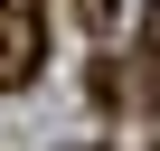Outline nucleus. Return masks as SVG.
Instances as JSON below:
<instances>
[{
    "label": "nucleus",
    "mask_w": 160,
    "mask_h": 151,
    "mask_svg": "<svg viewBox=\"0 0 160 151\" xmlns=\"http://www.w3.org/2000/svg\"><path fill=\"white\" fill-rule=\"evenodd\" d=\"M38 66H47V10L38 0H0V95L38 85Z\"/></svg>",
    "instance_id": "f257e3e1"
},
{
    "label": "nucleus",
    "mask_w": 160,
    "mask_h": 151,
    "mask_svg": "<svg viewBox=\"0 0 160 151\" xmlns=\"http://www.w3.org/2000/svg\"><path fill=\"white\" fill-rule=\"evenodd\" d=\"M75 19H85V29H94V38H104V29H113V19H122V0H75Z\"/></svg>",
    "instance_id": "f03ea898"
},
{
    "label": "nucleus",
    "mask_w": 160,
    "mask_h": 151,
    "mask_svg": "<svg viewBox=\"0 0 160 151\" xmlns=\"http://www.w3.org/2000/svg\"><path fill=\"white\" fill-rule=\"evenodd\" d=\"M141 57L160 66V0H141Z\"/></svg>",
    "instance_id": "7ed1b4c3"
},
{
    "label": "nucleus",
    "mask_w": 160,
    "mask_h": 151,
    "mask_svg": "<svg viewBox=\"0 0 160 151\" xmlns=\"http://www.w3.org/2000/svg\"><path fill=\"white\" fill-rule=\"evenodd\" d=\"M151 113H160V76H151Z\"/></svg>",
    "instance_id": "20e7f679"
}]
</instances>
